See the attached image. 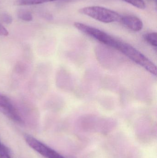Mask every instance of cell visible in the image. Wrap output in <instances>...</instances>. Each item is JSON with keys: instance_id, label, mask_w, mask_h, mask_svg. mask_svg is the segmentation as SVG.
Wrapping results in <instances>:
<instances>
[{"instance_id": "obj_1", "label": "cell", "mask_w": 157, "mask_h": 158, "mask_svg": "<svg viewBox=\"0 0 157 158\" xmlns=\"http://www.w3.org/2000/svg\"><path fill=\"white\" fill-rule=\"evenodd\" d=\"M119 51L151 74L156 76V66L140 51L129 44L124 42L119 49Z\"/></svg>"}, {"instance_id": "obj_2", "label": "cell", "mask_w": 157, "mask_h": 158, "mask_svg": "<svg viewBox=\"0 0 157 158\" xmlns=\"http://www.w3.org/2000/svg\"><path fill=\"white\" fill-rule=\"evenodd\" d=\"M81 14L105 23L120 21L121 16L115 11L100 6H89L79 10Z\"/></svg>"}, {"instance_id": "obj_3", "label": "cell", "mask_w": 157, "mask_h": 158, "mask_svg": "<svg viewBox=\"0 0 157 158\" xmlns=\"http://www.w3.org/2000/svg\"><path fill=\"white\" fill-rule=\"evenodd\" d=\"M74 26L81 32L112 48L115 47L118 42V39L96 28L79 22H75Z\"/></svg>"}, {"instance_id": "obj_4", "label": "cell", "mask_w": 157, "mask_h": 158, "mask_svg": "<svg viewBox=\"0 0 157 158\" xmlns=\"http://www.w3.org/2000/svg\"><path fill=\"white\" fill-rule=\"evenodd\" d=\"M27 143L32 149L41 156L46 158H65L55 150L47 146L31 135L26 134L24 135Z\"/></svg>"}, {"instance_id": "obj_5", "label": "cell", "mask_w": 157, "mask_h": 158, "mask_svg": "<svg viewBox=\"0 0 157 158\" xmlns=\"http://www.w3.org/2000/svg\"><path fill=\"white\" fill-rule=\"evenodd\" d=\"M0 112L16 123L19 124L24 123V121L10 99L1 94H0Z\"/></svg>"}, {"instance_id": "obj_6", "label": "cell", "mask_w": 157, "mask_h": 158, "mask_svg": "<svg viewBox=\"0 0 157 158\" xmlns=\"http://www.w3.org/2000/svg\"><path fill=\"white\" fill-rule=\"evenodd\" d=\"M120 21L127 27L133 31H141L143 27V21L137 17L127 15L121 17Z\"/></svg>"}, {"instance_id": "obj_7", "label": "cell", "mask_w": 157, "mask_h": 158, "mask_svg": "<svg viewBox=\"0 0 157 158\" xmlns=\"http://www.w3.org/2000/svg\"><path fill=\"white\" fill-rule=\"evenodd\" d=\"M56 1L58 0H16L15 5L18 6L34 5Z\"/></svg>"}, {"instance_id": "obj_8", "label": "cell", "mask_w": 157, "mask_h": 158, "mask_svg": "<svg viewBox=\"0 0 157 158\" xmlns=\"http://www.w3.org/2000/svg\"><path fill=\"white\" fill-rule=\"evenodd\" d=\"M145 40L152 46H157V34L156 32H151L145 34Z\"/></svg>"}, {"instance_id": "obj_9", "label": "cell", "mask_w": 157, "mask_h": 158, "mask_svg": "<svg viewBox=\"0 0 157 158\" xmlns=\"http://www.w3.org/2000/svg\"><path fill=\"white\" fill-rule=\"evenodd\" d=\"M18 16L19 19L23 21L29 22L33 20L32 14L29 11H25V10L19 11L18 14Z\"/></svg>"}, {"instance_id": "obj_10", "label": "cell", "mask_w": 157, "mask_h": 158, "mask_svg": "<svg viewBox=\"0 0 157 158\" xmlns=\"http://www.w3.org/2000/svg\"><path fill=\"white\" fill-rule=\"evenodd\" d=\"M133 6L141 9H144L146 7L145 2L143 0H123Z\"/></svg>"}, {"instance_id": "obj_11", "label": "cell", "mask_w": 157, "mask_h": 158, "mask_svg": "<svg viewBox=\"0 0 157 158\" xmlns=\"http://www.w3.org/2000/svg\"><path fill=\"white\" fill-rule=\"evenodd\" d=\"M1 19L2 22L6 24H11L13 21L12 16L6 13H4L1 15Z\"/></svg>"}, {"instance_id": "obj_12", "label": "cell", "mask_w": 157, "mask_h": 158, "mask_svg": "<svg viewBox=\"0 0 157 158\" xmlns=\"http://www.w3.org/2000/svg\"><path fill=\"white\" fill-rule=\"evenodd\" d=\"M10 153V150L8 148L1 143L0 141V155L3 154H8Z\"/></svg>"}, {"instance_id": "obj_13", "label": "cell", "mask_w": 157, "mask_h": 158, "mask_svg": "<svg viewBox=\"0 0 157 158\" xmlns=\"http://www.w3.org/2000/svg\"><path fill=\"white\" fill-rule=\"evenodd\" d=\"M9 32L4 27L0 24V36H7Z\"/></svg>"}, {"instance_id": "obj_14", "label": "cell", "mask_w": 157, "mask_h": 158, "mask_svg": "<svg viewBox=\"0 0 157 158\" xmlns=\"http://www.w3.org/2000/svg\"><path fill=\"white\" fill-rule=\"evenodd\" d=\"M0 158H11L10 157L9 154H3L0 155Z\"/></svg>"}]
</instances>
